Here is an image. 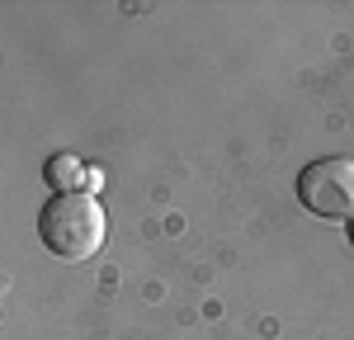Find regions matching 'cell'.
<instances>
[{
    "label": "cell",
    "mask_w": 354,
    "mask_h": 340,
    "mask_svg": "<svg viewBox=\"0 0 354 340\" xmlns=\"http://www.w3.org/2000/svg\"><path fill=\"white\" fill-rule=\"evenodd\" d=\"M38 232H43V246L53 255H62V260H90L104 246V208L90 194H57L43 208Z\"/></svg>",
    "instance_id": "1"
},
{
    "label": "cell",
    "mask_w": 354,
    "mask_h": 340,
    "mask_svg": "<svg viewBox=\"0 0 354 340\" xmlns=\"http://www.w3.org/2000/svg\"><path fill=\"white\" fill-rule=\"evenodd\" d=\"M48 180H53L62 194H90V189L100 185V170L81 166L76 156H53V161H48Z\"/></svg>",
    "instance_id": "3"
},
{
    "label": "cell",
    "mask_w": 354,
    "mask_h": 340,
    "mask_svg": "<svg viewBox=\"0 0 354 340\" xmlns=\"http://www.w3.org/2000/svg\"><path fill=\"white\" fill-rule=\"evenodd\" d=\"M350 246H354V223H350Z\"/></svg>",
    "instance_id": "4"
},
{
    "label": "cell",
    "mask_w": 354,
    "mask_h": 340,
    "mask_svg": "<svg viewBox=\"0 0 354 340\" xmlns=\"http://www.w3.org/2000/svg\"><path fill=\"white\" fill-rule=\"evenodd\" d=\"M298 198L330 223H354V161L350 156H326V161H312L298 180Z\"/></svg>",
    "instance_id": "2"
}]
</instances>
